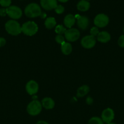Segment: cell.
I'll use <instances>...</instances> for the list:
<instances>
[{
    "mask_svg": "<svg viewBox=\"0 0 124 124\" xmlns=\"http://www.w3.org/2000/svg\"><path fill=\"white\" fill-rule=\"evenodd\" d=\"M5 29L9 35L17 36L21 33V26L17 21L10 19L5 24Z\"/></svg>",
    "mask_w": 124,
    "mask_h": 124,
    "instance_id": "cell-1",
    "label": "cell"
},
{
    "mask_svg": "<svg viewBox=\"0 0 124 124\" xmlns=\"http://www.w3.org/2000/svg\"><path fill=\"white\" fill-rule=\"evenodd\" d=\"M24 13L28 18H33L40 16L41 15V9L40 6L36 3H30L26 7Z\"/></svg>",
    "mask_w": 124,
    "mask_h": 124,
    "instance_id": "cell-2",
    "label": "cell"
},
{
    "mask_svg": "<svg viewBox=\"0 0 124 124\" xmlns=\"http://www.w3.org/2000/svg\"><path fill=\"white\" fill-rule=\"evenodd\" d=\"M38 30V25L34 21H27L24 23L21 26V32L27 36H33Z\"/></svg>",
    "mask_w": 124,
    "mask_h": 124,
    "instance_id": "cell-3",
    "label": "cell"
},
{
    "mask_svg": "<svg viewBox=\"0 0 124 124\" xmlns=\"http://www.w3.org/2000/svg\"><path fill=\"white\" fill-rule=\"evenodd\" d=\"M41 103L38 100H33L27 107V112L30 116H35L39 115L42 110Z\"/></svg>",
    "mask_w": 124,
    "mask_h": 124,
    "instance_id": "cell-4",
    "label": "cell"
},
{
    "mask_svg": "<svg viewBox=\"0 0 124 124\" xmlns=\"http://www.w3.org/2000/svg\"><path fill=\"white\" fill-rule=\"evenodd\" d=\"M6 10H7V15L13 20L19 19L23 15L21 9L18 6H10L6 8Z\"/></svg>",
    "mask_w": 124,
    "mask_h": 124,
    "instance_id": "cell-5",
    "label": "cell"
},
{
    "mask_svg": "<svg viewBox=\"0 0 124 124\" xmlns=\"http://www.w3.org/2000/svg\"><path fill=\"white\" fill-rule=\"evenodd\" d=\"M80 33L78 29L75 28H71L66 30L64 33V38L69 42H74L79 39Z\"/></svg>",
    "mask_w": 124,
    "mask_h": 124,
    "instance_id": "cell-6",
    "label": "cell"
},
{
    "mask_svg": "<svg viewBox=\"0 0 124 124\" xmlns=\"http://www.w3.org/2000/svg\"><path fill=\"white\" fill-rule=\"evenodd\" d=\"M109 21V18L104 13H100L95 17L94 23L97 27L103 28L108 25Z\"/></svg>",
    "mask_w": 124,
    "mask_h": 124,
    "instance_id": "cell-7",
    "label": "cell"
},
{
    "mask_svg": "<svg viewBox=\"0 0 124 124\" xmlns=\"http://www.w3.org/2000/svg\"><path fill=\"white\" fill-rule=\"evenodd\" d=\"M96 44V39L95 36L92 35H87L81 39V45L83 48L90 49L93 48Z\"/></svg>",
    "mask_w": 124,
    "mask_h": 124,
    "instance_id": "cell-8",
    "label": "cell"
},
{
    "mask_svg": "<svg viewBox=\"0 0 124 124\" xmlns=\"http://www.w3.org/2000/svg\"><path fill=\"white\" fill-rule=\"evenodd\" d=\"M101 119L104 123H109L114 119V112L113 109L107 108L105 109L102 113Z\"/></svg>",
    "mask_w": 124,
    "mask_h": 124,
    "instance_id": "cell-9",
    "label": "cell"
},
{
    "mask_svg": "<svg viewBox=\"0 0 124 124\" xmlns=\"http://www.w3.org/2000/svg\"><path fill=\"white\" fill-rule=\"evenodd\" d=\"M39 86L37 82L34 80H30L26 85V90L30 95H34L38 92Z\"/></svg>",
    "mask_w": 124,
    "mask_h": 124,
    "instance_id": "cell-10",
    "label": "cell"
},
{
    "mask_svg": "<svg viewBox=\"0 0 124 124\" xmlns=\"http://www.w3.org/2000/svg\"><path fill=\"white\" fill-rule=\"evenodd\" d=\"M40 4L46 10H51L57 6V0H40Z\"/></svg>",
    "mask_w": 124,
    "mask_h": 124,
    "instance_id": "cell-11",
    "label": "cell"
},
{
    "mask_svg": "<svg viewBox=\"0 0 124 124\" xmlns=\"http://www.w3.org/2000/svg\"><path fill=\"white\" fill-rule=\"evenodd\" d=\"M77 19V24L78 27L81 30H86L88 27L89 24V21L88 18L85 16L79 15L78 16Z\"/></svg>",
    "mask_w": 124,
    "mask_h": 124,
    "instance_id": "cell-12",
    "label": "cell"
},
{
    "mask_svg": "<svg viewBox=\"0 0 124 124\" xmlns=\"http://www.w3.org/2000/svg\"><path fill=\"white\" fill-rule=\"evenodd\" d=\"M41 105L46 110H51L55 106V102L52 98L46 97L43 98L41 101Z\"/></svg>",
    "mask_w": 124,
    "mask_h": 124,
    "instance_id": "cell-13",
    "label": "cell"
},
{
    "mask_svg": "<svg viewBox=\"0 0 124 124\" xmlns=\"http://www.w3.org/2000/svg\"><path fill=\"white\" fill-rule=\"evenodd\" d=\"M76 21V18L75 16L72 14H68L64 17V24L67 28L71 29L72 27L75 24Z\"/></svg>",
    "mask_w": 124,
    "mask_h": 124,
    "instance_id": "cell-14",
    "label": "cell"
},
{
    "mask_svg": "<svg viewBox=\"0 0 124 124\" xmlns=\"http://www.w3.org/2000/svg\"><path fill=\"white\" fill-rule=\"evenodd\" d=\"M97 41L102 43H106L111 39V35L108 31H102L99 32L97 36Z\"/></svg>",
    "mask_w": 124,
    "mask_h": 124,
    "instance_id": "cell-15",
    "label": "cell"
},
{
    "mask_svg": "<svg viewBox=\"0 0 124 124\" xmlns=\"http://www.w3.org/2000/svg\"><path fill=\"white\" fill-rule=\"evenodd\" d=\"M77 8L79 11L86 12L90 8V3L86 0H81L77 4Z\"/></svg>",
    "mask_w": 124,
    "mask_h": 124,
    "instance_id": "cell-16",
    "label": "cell"
},
{
    "mask_svg": "<svg viewBox=\"0 0 124 124\" xmlns=\"http://www.w3.org/2000/svg\"><path fill=\"white\" fill-rule=\"evenodd\" d=\"M89 92V87L86 85L81 86L79 87L77 91V96L78 98H81L86 96Z\"/></svg>",
    "mask_w": 124,
    "mask_h": 124,
    "instance_id": "cell-17",
    "label": "cell"
},
{
    "mask_svg": "<svg viewBox=\"0 0 124 124\" xmlns=\"http://www.w3.org/2000/svg\"><path fill=\"white\" fill-rule=\"evenodd\" d=\"M61 50L62 53L65 55H68L70 54L72 51V45L69 42H64L61 45Z\"/></svg>",
    "mask_w": 124,
    "mask_h": 124,
    "instance_id": "cell-18",
    "label": "cell"
},
{
    "mask_svg": "<svg viewBox=\"0 0 124 124\" xmlns=\"http://www.w3.org/2000/svg\"><path fill=\"white\" fill-rule=\"evenodd\" d=\"M56 20L53 17H48L44 21V25L46 29H52L56 26Z\"/></svg>",
    "mask_w": 124,
    "mask_h": 124,
    "instance_id": "cell-19",
    "label": "cell"
},
{
    "mask_svg": "<svg viewBox=\"0 0 124 124\" xmlns=\"http://www.w3.org/2000/svg\"><path fill=\"white\" fill-rule=\"evenodd\" d=\"M88 124H104L100 117H92L89 120Z\"/></svg>",
    "mask_w": 124,
    "mask_h": 124,
    "instance_id": "cell-20",
    "label": "cell"
},
{
    "mask_svg": "<svg viewBox=\"0 0 124 124\" xmlns=\"http://www.w3.org/2000/svg\"><path fill=\"white\" fill-rule=\"evenodd\" d=\"M66 31V29L62 25H57L55 27V31L58 35H62L63 33L64 34Z\"/></svg>",
    "mask_w": 124,
    "mask_h": 124,
    "instance_id": "cell-21",
    "label": "cell"
},
{
    "mask_svg": "<svg viewBox=\"0 0 124 124\" xmlns=\"http://www.w3.org/2000/svg\"><path fill=\"white\" fill-rule=\"evenodd\" d=\"M65 38L62 35H57L55 36V41L58 44L62 45V44H63L64 42H65Z\"/></svg>",
    "mask_w": 124,
    "mask_h": 124,
    "instance_id": "cell-22",
    "label": "cell"
},
{
    "mask_svg": "<svg viewBox=\"0 0 124 124\" xmlns=\"http://www.w3.org/2000/svg\"><path fill=\"white\" fill-rule=\"evenodd\" d=\"M12 0H0V5L3 7H9L10 6Z\"/></svg>",
    "mask_w": 124,
    "mask_h": 124,
    "instance_id": "cell-23",
    "label": "cell"
},
{
    "mask_svg": "<svg viewBox=\"0 0 124 124\" xmlns=\"http://www.w3.org/2000/svg\"><path fill=\"white\" fill-rule=\"evenodd\" d=\"M64 7L62 5H57V7L55 8V12L57 13V14H62L64 12Z\"/></svg>",
    "mask_w": 124,
    "mask_h": 124,
    "instance_id": "cell-24",
    "label": "cell"
},
{
    "mask_svg": "<svg viewBox=\"0 0 124 124\" xmlns=\"http://www.w3.org/2000/svg\"><path fill=\"white\" fill-rule=\"evenodd\" d=\"M90 33L91 35H92L94 36H96L98 35V34L99 33V31H98V29L97 27H93L90 30Z\"/></svg>",
    "mask_w": 124,
    "mask_h": 124,
    "instance_id": "cell-25",
    "label": "cell"
},
{
    "mask_svg": "<svg viewBox=\"0 0 124 124\" xmlns=\"http://www.w3.org/2000/svg\"><path fill=\"white\" fill-rule=\"evenodd\" d=\"M118 45L121 48H124V35H121L118 39Z\"/></svg>",
    "mask_w": 124,
    "mask_h": 124,
    "instance_id": "cell-26",
    "label": "cell"
},
{
    "mask_svg": "<svg viewBox=\"0 0 124 124\" xmlns=\"http://www.w3.org/2000/svg\"><path fill=\"white\" fill-rule=\"evenodd\" d=\"M6 15H7V10H6V8H0V16H5Z\"/></svg>",
    "mask_w": 124,
    "mask_h": 124,
    "instance_id": "cell-27",
    "label": "cell"
},
{
    "mask_svg": "<svg viewBox=\"0 0 124 124\" xmlns=\"http://www.w3.org/2000/svg\"><path fill=\"white\" fill-rule=\"evenodd\" d=\"M6 44V40L2 37H0V47L4 46Z\"/></svg>",
    "mask_w": 124,
    "mask_h": 124,
    "instance_id": "cell-28",
    "label": "cell"
},
{
    "mask_svg": "<svg viewBox=\"0 0 124 124\" xmlns=\"http://www.w3.org/2000/svg\"><path fill=\"white\" fill-rule=\"evenodd\" d=\"M86 102L88 104L90 105V104H92V102H93V99H92L90 96H88L86 98Z\"/></svg>",
    "mask_w": 124,
    "mask_h": 124,
    "instance_id": "cell-29",
    "label": "cell"
},
{
    "mask_svg": "<svg viewBox=\"0 0 124 124\" xmlns=\"http://www.w3.org/2000/svg\"><path fill=\"white\" fill-rule=\"evenodd\" d=\"M36 124H49V123H47V122L44 121H40L38 122H37L36 123Z\"/></svg>",
    "mask_w": 124,
    "mask_h": 124,
    "instance_id": "cell-30",
    "label": "cell"
},
{
    "mask_svg": "<svg viewBox=\"0 0 124 124\" xmlns=\"http://www.w3.org/2000/svg\"><path fill=\"white\" fill-rule=\"evenodd\" d=\"M58 1H60V2H68L69 0H58Z\"/></svg>",
    "mask_w": 124,
    "mask_h": 124,
    "instance_id": "cell-31",
    "label": "cell"
},
{
    "mask_svg": "<svg viewBox=\"0 0 124 124\" xmlns=\"http://www.w3.org/2000/svg\"><path fill=\"white\" fill-rule=\"evenodd\" d=\"M115 124V123H113V122H109V123H107V124Z\"/></svg>",
    "mask_w": 124,
    "mask_h": 124,
    "instance_id": "cell-32",
    "label": "cell"
},
{
    "mask_svg": "<svg viewBox=\"0 0 124 124\" xmlns=\"http://www.w3.org/2000/svg\"></svg>",
    "mask_w": 124,
    "mask_h": 124,
    "instance_id": "cell-33",
    "label": "cell"
},
{
    "mask_svg": "<svg viewBox=\"0 0 124 124\" xmlns=\"http://www.w3.org/2000/svg\"><path fill=\"white\" fill-rule=\"evenodd\" d=\"M86 1H89V0H86Z\"/></svg>",
    "mask_w": 124,
    "mask_h": 124,
    "instance_id": "cell-34",
    "label": "cell"
}]
</instances>
